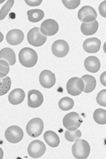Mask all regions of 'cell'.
Here are the masks:
<instances>
[{
  "instance_id": "cell-13",
  "label": "cell",
  "mask_w": 106,
  "mask_h": 159,
  "mask_svg": "<svg viewBox=\"0 0 106 159\" xmlns=\"http://www.w3.org/2000/svg\"><path fill=\"white\" fill-rule=\"evenodd\" d=\"M39 81L42 87L46 89H50L55 84L56 77L52 72L45 70L40 73Z\"/></svg>"
},
{
  "instance_id": "cell-34",
  "label": "cell",
  "mask_w": 106,
  "mask_h": 159,
  "mask_svg": "<svg viewBox=\"0 0 106 159\" xmlns=\"http://www.w3.org/2000/svg\"><path fill=\"white\" fill-rule=\"evenodd\" d=\"M3 156H4V152H3L2 148L0 147V159H2Z\"/></svg>"
},
{
  "instance_id": "cell-10",
  "label": "cell",
  "mask_w": 106,
  "mask_h": 159,
  "mask_svg": "<svg viewBox=\"0 0 106 159\" xmlns=\"http://www.w3.org/2000/svg\"><path fill=\"white\" fill-rule=\"evenodd\" d=\"M40 30L41 34L46 37L52 36L58 32L59 25L53 19H46L42 22Z\"/></svg>"
},
{
  "instance_id": "cell-22",
  "label": "cell",
  "mask_w": 106,
  "mask_h": 159,
  "mask_svg": "<svg viewBox=\"0 0 106 159\" xmlns=\"http://www.w3.org/2000/svg\"><path fill=\"white\" fill-rule=\"evenodd\" d=\"M27 15L29 21L33 23H36L40 22L43 19L44 13L40 9H33L27 11Z\"/></svg>"
},
{
  "instance_id": "cell-29",
  "label": "cell",
  "mask_w": 106,
  "mask_h": 159,
  "mask_svg": "<svg viewBox=\"0 0 106 159\" xmlns=\"http://www.w3.org/2000/svg\"><path fill=\"white\" fill-rule=\"evenodd\" d=\"M62 2L66 8L70 10H73L79 7L81 4L80 0H62Z\"/></svg>"
},
{
  "instance_id": "cell-7",
  "label": "cell",
  "mask_w": 106,
  "mask_h": 159,
  "mask_svg": "<svg viewBox=\"0 0 106 159\" xmlns=\"http://www.w3.org/2000/svg\"><path fill=\"white\" fill-rule=\"evenodd\" d=\"M77 16L83 23H91L96 20L97 13L91 6H85L79 10Z\"/></svg>"
},
{
  "instance_id": "cell-25",
  "label": "cell",
  "mask_w": 106,
  "mask_h": 159,
  "mask_svg": "<svg viewBox=\"0 0 106 159\" xmlns=\"http://www.w3.org/2000/svg\"><path fill=\"white\" fill-rule=\"evenodd\" d=\"M12 81L9 77L0 79V96L6 95L11 88Z\"/></svg>"
},
{
  "instance_id": "cell-6",
  "label": "cell",
  "mask_w": 106,
  "mask_h": 159,
  "mask_svg": "<svg viewBox=\"0 0 106 159\" xmlns=\"http://www.w3.org/2000/svg\"><path fill=\"white\" fill-rule=\"evenodd\" d=\"M66 89L69 95L74 96L79 95L85 89V84L82 79L73 77L68 81Z\"/></svg>"
},
{
  "instance_id": "cell-15",
  "label": "cell",
  "mask_w": 106,
  "mask_h": 159,
  "mask_svg": "<svg viewBox=\"0 0 106 159\" xmlns=\"http://www.w3.org/2000/svg\"><path fill=\"white\" fill-rule=\"evenodd\" d=\"M101 44V41L97 38H90L85 40L83 44V48L87 53H95L99 50Z\"/></svg>"
},
{
  "instance_id": "cell-21",
  "label": "cell",
  "mask_w": 106,
  "mask_h": 159,
  "mask_svg": "<svg viewBox=\"0 0 106 159\" xmlns=\"http://www.w3.org/2000/svg\"><path fill=\"white\" fill-rule=\"evenodd\" d=\"M98 29V22L97 20L91 23H82L81 26L82 34L87 36L95 34Z\"/></svg>"
},
{
  "instance_id": "cell-24",
  "label": "cell",
  "mask_w": 106,
  "mask_h": 159,
  "mask_svg": "<svg viewBox=\"0 0 106 159\" xmlns=\"http://www.w3.org/2000/svg\"><path fill=\"white\" fill-rule=\"evenodd\" d=\"M74 101L69 97H64L60 99L58 103L59 108L62 111H68L74 107Z\"/></svg>"
},
{
  "instance_id": "cell-18",
  "label": "cell",
  "mask_w": 106,
  "mask_h": 159,
  "mask_svg": "<svg viewBox=\"0 0 106 159\" xmlns=\"http://www.w3.org/2000/svg\"><path fill=\"white\" fill-rule=\"evenodd\" d=\"M7 61L10 65H14L16 63V55L15 52L10 48H5L0 50V60Z\"/></svg>"
},
{
  "instance_id": "cell-4",
  "label": "cell",
  "mask_w": 106,
  "mask_h": 159,
  "mask_svg": "<svg viewBox=\"0 0 106 159\" xmlns=\"http://www.w3.org/2000/svg\"><path fill=\"white\" fill-rule=\"evenodd\" d=\"M44 129V123L43 120L36 117L29 121L28 123L26 130L27 134L32 138H37L41 135Z\"/></svg>"
},
{
  "instance_id": "cell-31",
  "label": "cell",
  "mask_w": 106,
  "mask_h": 159,
  "mask_svg": "<svg viewBox=\"0 0 106 159\" xmlns=\"http://www.w3.org/2000/svg\"><path fill=\"white\" fill-rule=\"evenodd\" d=\"M99 12L101 15V16H103V17H106V1H103L99 6L98 8Z\"/></svg>"
},
{
  "instance_id": "cell-1",
  "label": "cell",
  "mask_w": 106,
  "mask_h": 159,
  "mask_svg": "<svg viewBox=\"0 0 106 159\" xmlns=\"http://www.w3.org/2000/svg\"><path fill=\"white\" fill-rule=\"evenodd\" d=\"M19 61L22 65L26 68H31L35 66L38 61L36 52L33 48H23L19 53Z\"/></svg>"
},
{
  "instance_id": "cell-12",
  "label": "cell",
  "mask_w": 106,
  "mask_h": 159,
  "mask_svg": "<svg viewBox=\"0 0 106 159\" xmlns=\"http://www.w3.org/2000/svg\"><path fill=\"white\" fill-rule=\"evenodd\" d=\"M44 101L43 95L37 90H31L28 93V105L32 108L40 107Z\"/></svg>"
},
{
  "instance_id": "cell-20",
  "label": "cell",
  "mask_w": 106,
  "mask_h": 159,
  "mask_svg": "<svg viewBox=\"0 0 106 159\" xmlns=\"http://www.w3.org/2000/svg\"><path fill=\"white\" fill-rule=\"evenodd\" d=\"M85 84V89L83 92L86 93H89L94 90L96 88L97 81L94 77L90 75H85L81 78Z\"/></svg>"
},
{
  "instance_id": "cell-32",
  "label": "cell",
  "mask_w": 106,
  "mask_h": 159,
  "mask_svg": "<svg viewBox=\"0 0 106 159\" xmlns=\"http://www.w3.org/2000/svg\"><path fill=\"white\" fill-rule=\"evenodd\" d=\"M25 2L27 5L31 7H35L38 6L41 4L42 0H25Z\"/></svg>"
},
{
  "instance_id": "cell-14",
  "label": "cell",
  "mask_w": 106,
  "mask_h": 159,
  "mask_svg": "<svg viewBox=\"0 0 106 159\" xmlns=\"http://www.w3.org/2000/svg\"><path fill=\"white\" fill-rule=\"evenodd\" d=\"M24 39V34L21 30L14 29L10 30L6 35V40L12 46H16L21 44Z\"/></svg>"
},
{
  "instance_id": "cell-17",
  "label": "cell",
  "mask_w": 106,
  "mask_h": 159,
  "mask_svg": "<svg viewBox=\"0 0 106 159\" xmlns=\"http://www.w3.org/2000/svg\"><path fill=\"white\" fill-rule=\"evenodd\" d=\"M85 69L91 73H95L99 70L101 64L96 56H89L84 62Z\"/></svg>"
},
{
  "instance_id": "cell-8",
  "label": "cell",
  "mask_w": 106,
  "mask_h": 159,
  "mask_svg": "<svg viewBox=\"0 0 106 159\" xmlns=\"http://www.w3.org/2000/svg\"><path fill=\"white\" fill-rule=\"evenodd\" d=\"M23 137L24 132L21 127L17 126H10L5 132V138L10 143H18L23 139Z\"/></svg>"
},
{
  "instance_id": "cell-35",
  "label": "cell",
  "mask_w": 106,
  "mask_h": 159,
  "mask_svg": "<svg viewBox=\"0 0 106 159\" xmlns=\"http://www.w3.org/2000/svg\"><path fill=\"white\" fill-rule=\"evenodd\" d=\"M4 40V35L3 34L0 32V43Z\"/></svg>"
},
{
  "instance_id": "cell-30",
  "label": "cell",
  "mask_w": 106,
  "mask_h": 159,
  "mask_svg": "<svg viewBox=\"0 0 106 159\" xmlns=\"http://www.w3.org/2000/svg\"><path fill=\"white\" fill-rule=\"evenodd\" d=\"M96 100L98 105L103 107H106V90H102L98 93Z\"/></svg>"
},
{
  "instance_id": "cell-11",
  "label": "cell",
  "mask_w": 106,
  "mask_h": 159,
  "mask_svg": "<svg viewBox=\"0 0 106 159\" xmlns=\"http://www.w3.org/2000/svg\"><path fill=\"white\" fill-rule=\"evenodd\" d=\"M69 48V45L67 42L63 40H58L53 43L52 52L58 57H63L68 53Z\"/></svg>"
},
{
  "instance_id": "cell-19",
  "label": "cell",
  "mask_w": 106,
  "mask_h": 159,
  "mask_svg": "<svg viewBox=\"0 0 106 159\" xmlns=\"http://www.w3.org/2000/svg\"><path fill=\"white\" fill-rule=\"evenodd\" d=\"M44 139L45 142L50 147L52 148H56L60 143V139L57 134L52 131H46L44 134Z\"/></svg>"
},
{
  "instance_id": "cell-3",
  "label": "cell",
  "mask_w": 106,
  "mask_h": 159,
  "mask_svg": "<svg viewBox=\"0 0 106 159\" xmlns=\"http://www.w3.org/2000/svg\"><path fill=\"white\" fill-rule=\"evenodd\" d=\"M82 120L78 113L71 112L66 114L63 118L62 123L64 127L69 131H75L81 126Z\"/></svg>"
},
{
  "instance_id": "cell-16",
  "label": "cell",
  "mask_w": 106,
  "mask_h": 159,
  "mask_svg": "<svg viewBox=\"0 0 106 159\" xmlns=\"http://www.w3.org/2000/svg\"><path fill=\"white\" fill-rule=\"evenodd\" d=\"M25 98V92L22 89H15L8 95L9 102L12 105H19L22 103Z\"/></svg>"
},
{
  "instance_id": "cell-36",
  "label": "cell",
  "mask_w": 106,
  "mask_h": 159,
  "mask_svg": "<svg viewBox=\"0 0 106 159\" xmlns=\"http://www.w3.org/2000/svg\"><path fill=\"white\" fill-rule=\"evenodd\" d=\"M4 1H5L4 0H2V1H0V4H1V3H3Z\"/></svg>"
},
{
  "instance_id": "cell-26",
  "label": "cell",
  "mask_w": 106,
  "mask_h": 159,
  "mask_svg": "<svg viewBox=\"0 0 106 159\" xmlns=\"http://www.w3.org/2000/svg\"><path fill=\"white\" fill-rule=\"evenodd\" d=\"M15 3V1L13 0H8L5 5L2 6V7L0 10V20H2L5 19V17L8 15V12L10 11L11 8L13 6Z\"/></svg>"
},
{
  "instance_id": "cell-9",
  "label": "cell",
  "mask_w": 106,
  "mask_h": 159,
  "mask_svg": "<svg viewBox=\"0 0 106 159\" xmlns=\"http://www.w3.org/2000/svg\"><path fill=\"white\" fill-rule=\"evenodd\" d=\"M46 151V146L44 143L40 140H34L30 143L28 147V153L29 156L37 159L41 157Z\"/></svg>"
},
{
  "instance_id": "cell-23",
  "label": "cell",
  "mask_w": 106,
  "mask_h": 159,
  "mask_svg": "<svg viewBox=\"0 0 106 159\" xmlns=\"http://www.w3.org/2000/svg\"><path fill=\"white\" fill-rule=\"evenodd\" d=\"M93 118L94 121L99 125H106V110L101 108L95 110L94 112Z\"/></svg>"
},
{
  "instance_id": "cell-2",
  "label": "cell",
  "mask_w": 106,
  "mask_h": 159,
  "mask_svg": "<svg viewBox=\"0 0 106 159\" xmlns=\"http://www.w3.org/2000/svg\"><path fill=\"white\" fill-rule=\"evenodd\" d=\"M72 147V153L74 158L85 159L90 154V147L89 143L85 139H77Z\"/></svg>"
},
{
  "instance_id": "cell-5",
  "label": "cell",
  "mask_w": 106,
  "mask_h": 159,
  "mask_svg": "<svg viewBox=\"0 0 106 159\" xmlns=\"http://www.w3.org/2000/svg\"><path fill=\"white\" fill-rule=\"evenodd\" d=\"M27 40L31 46L40 47L46 43L47 37L41 34L39 28L35 27L29 31L27 34Z\"/></svg>"
},
{
  "instance_id": "cell-28",
  "label": "cell",
  "mask_w": 106,
  "mask_h": 159,
  "mask_svg": "<svg viewBox=\"0 0 106 159\" xmlns=\"http://www.w3.org/2000/svg\"><path fill=\"white\" fill-rule=\"evenodd\" d=\"M10 71V65L4 59L0 60V79L6 77Z\"/></svg>"
},
{
  "instance_id": "cell-27",
  "label": "cell",
  "mask_w": 106,
  "mask_h": 159,
  "mask_svg": "<svg viewBox=\"0 0 106 159\" xmlns=\"http://www.w3.org/2000/svg\"><path fill=\"white\" fill-rule=\"evenodd\" d=\"M82 136V133L81 130H76L75 131L67 130L65 133V139L69 142H74L77 139H79Z\"/></svg>"
},
{
  "instance_id": "cell-33",
  "label": "cell",
  "mask_w": 106,
  "mask_h": 159,
  "mask_svg": "<svg viewBox=\"0 0 106 159\" xmlns=\"http://www.w3.org/2000/svg\"><path fill=\"white\" fill-rule=\"evenodd\" d=\"M100 81L101 83V84L104 86H106V72H104L101 74V76H100Z\"/></svg>"
}]
</instances>
